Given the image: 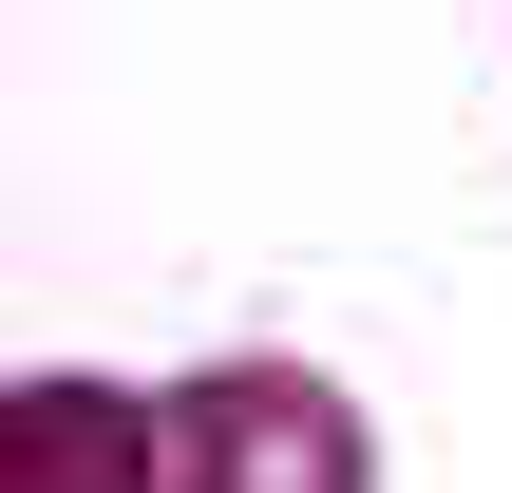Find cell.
Instances as JSON below:
<instances>
[{"instance_id": "7a4b0ae2", "label": "cell", "mask_w": 512, "mask_h": 493, "mask_svg": "<svg viewBox=\"0 0 512 493\" xmlns=\"http://www.w3.org/2000/svg\"><path fill=\"white\" fill-rule=\"evenodd\" d=\"M0 493H152V399H114V380H19V399H0Z\"/></svg>"}, {"instance_id": "6da1fadb", "label": "cell", "mask_w": 512, "mask_h": 493, "mask_svg": "<svg viewBox=\"0 0 512 493\" xmlns=\"http://www.w3.org/2000/svg\"><path fill=\"white\" fill-rule=\"evenodd\" d=\"M152 493H380V437L323 361H209L152 399Z\"/></svg>"}]
</instances>
